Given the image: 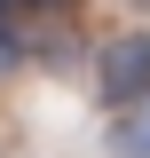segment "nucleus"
<instances>
[{"instance_id": "1", "label": "nucleus", "mask_w": 150, "mask_h": 158, "mask_svg": "<svg viewBox=\"0 0 150 158\" xmlns=\"http://www.w3.org/2000/svg\"><path fill=\"white\" fill-rule=\"evenodd\" d=\"M95 87L119 111H142L150 103V32H119L103 56H95Z\"/></svg>"}, {"instance_id": "2", "label": "nucleus", "mask_w": 150, "mask_h": 158, "mask_svg": "<svg viewBox=\"0 0 150 158\" xmlns=\"http://www.w3.org/2000/svg\"><path fill=\"white\" fill-rule=\"evenodd\" d=\"M24 56H32V40H24V24L0 8V79H8V71H24Z\"/></svg>"}, {"instance_id": "3", "label": "nucleus", "mask_w": 150, "mask_h": 158, "mask_svg": "<svg viewBox=\"0 0 150 158\" xmlns=\"http://www.w3.org/2000/svg\"><path fill=\"white\" fill-rule=\"evenodd\" d=\"M119 150H127V158H150V111H127V118H119Z\"/></svg>"}, {"instance_id": "4", "label": "nucleus", "mask_w": 150, "mask_h": 158, "mask_svg": "<svg viewBox=\"0 0 150 158\" xmlns=\"http://www.w3.org/2000/svg\"><path fill=\"white\" fill-rule=\"evenodd\" d=\"M8 8H56V0H8Z\"/></svg>"}, {"instance_id": "5", "label": "nucleus", "mask_w": 150, "mask_h": 158, "mask_svg": "<svg viewBox=\"0 0 150 158\" xmlns=\"http://www.w3.org/2000/svg\"><path fill=\"white\" fill-rule=\"evenodd\" d=\"M0 8H8V0H0Z\"/></svg>"}]
</instances>
